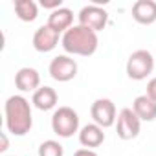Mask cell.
<instances>
[{
  "label": "cell",
  "instance_id": "cell-19",
  "mask_svg": "<svg viewBox=\"0 0 156 156\" xmlns=\"http://www.w3.org/2000/svg\"><path fill=\"white\" fill-rule=\"evenodd\" d=\"M145 96L151 98L152 101H156V77L149 81V85H147V94H145Z\"/></svg>",
  "mask_w": 156,
  "mask_h": 156
},
{
  "label": "cell",
  "instance_id": "cell-13",
  "mask_svg": "<svg viewBox=\"0 0 156 156\" xmlns=\"http://www.w3.org/2000/svg\"><path fill=\"white\" fill-rule=\"evenodd\" d=\"M72 22H73V13L68 8H59V9L51 11V15L48 19V26L57 33H61V31L66 33L72 28Z\"/></svg>",
  "mask_w": 156,
  "mask_h": 156
},
{
  "label": "cell",
  "instance_id": "cell-15",
  "mask_svg": "<svg viewBox=\"0 0 156 156\" xmlns=\"http://www.w3.org/2000/svg\"><path fill=\"white\" fill-rule=\"evenodd\" d=\"M33 105L39 110H51L57 105V92L51 87H41L33 94Z\"/></svg>",
  "mask_w": 156,
  "mask_h": 156
},
{
  "label": "cell",
  "instance_id": "cell-8",
  "mask_svg": "<svg viewBox=\"0 0 156 156\" xmlns=\"http://www.w3.org/2000/svg\"><path fill=\"white\" fill-rule=\"evenodd\" d=\"M90 114L96 121V125H99L101 129H108L114 125L116 121V107L110 99H98L92 103Z\"/></svg>",
  "mask_w": 156,
  "mask_h": 156
},
{
  "label": "cell",
  "instance_id": "cell-9",
  "mask_svg": "<svg viewBox=\"0 0 156 156\" xmlns=\"http://www.w3.org/2000/svg\"><path fill=\"white\" fill-rule=\"evenodd\" d=\"M59 44V33L53 31L48 24L46 26H41L35 35H33V48L41 53H48L51 51L55 46Z\"/></svg>",
  "mask_w": 156,
  "mask_h": 156
},
{
  "label": "cell",
  "instance_id": "cell-14",
  "mask_svg": "<svg viewBox=\"0 0 156 156\" xmlns=\"http://www.w3.org/2000/svg\"><path fill=\"white\" fill-rule=\"evenodd\" d=\"M132 110L141 121H154L156 119V101H152L147 96H138L132 103Z\"/></svg>",
  "mask_w": 156,
  "mask_h": 156
},
{
  "label": "cell",
  "instance_id": "cell-6",
  "mask_svg": "<svg viewBox=\"0 0 156 156\" xmlns=\"http://www.w3.org/2000/svg\"><path fill=\"white\" fill-rule=\"evenodd\" d=\"M107 22H108V13L99 6H87L79 11V26L88 28L96 33L105 30Z\"/></svg>",
  "mask_w": 156,
  "mask_h": 156
},
{
  "label": "cell",
  "instance_id": "cell-2",
  "mask_svg": "<svg viewBox=\"0 0 156 156\" xmlns=\"http://www.w3.org/2000/svg\"><path fill=\"white\" fill-rule=\"evenodd\" d=\"M98 33L83 28V26H72L64 35H62V48L68 53L81 55V57H90L98 50Z\"/></svg>",
  "mask_w": 156,
  "mask_h": 156
},
{
  "label": "cell",
  "instance_id": "cell-12",
  "mask_svg": "<svg viewBox=\"0 0 156 156\" xmlns=\"http://www.w3.org/2000/svg\"><path fill=\"white\" fill-rule=\"evenodd\" d=\"M79 141L83 147L87 149H96L105 141V132L99 125L92 123V125H85L79 132Z\"/></svg>",
  "mask_w": 156,
  "mask_h": 156
},
{
  "label": "cell",
  "instance_id": "cell-16",
  "mask_svg": "<svg viewBox=\"0 0 156 156\" xmlns=\"http://www.w3.org/2000/svg\"><path fill=\"white\" fill-rule=\"evenodd\" d=\"M15 13L24 22H33L39 15V8L33 0H15Z\"/></svg>",
  "mask_w": 156,
  "mask_h": 156
},
{
  "label": "cell",
  "instance_id": "cell-10",
  "mask_svg": "<svg viewBox=\"0 0 156 156\" xmlns=\"http://www.w3.org/2000/svg\"><path fill=\"white\" fill-rule=\"evenodd\" d=\"M39 85H41V75L35 68H20L15 75V87L20 90V92H37L39 90Z\"/></svg>",
  "mask_w": 156,
  "mask_h": 156
},
{
  "label": "cell",
  "instance_id": "cell-5",
  "mask_svg": "<svg viewBox=\"0 0 156 156\" xmlns=\"http://www.w3.org/2000/svg\"><path fill=\"white\" fill-rule=\"evenodd\" d=\"M141 119L134 114L132 108H123L118 116V123H116V132L121 140H134L140 134L141 129Z\"/></svg>",
  "mask_w": 156,
  "mask_h": 156
},
{
  "label": "cell",
  "instance_id": "cell-20",
  "mask_svg": "<svg viewBox=\"0 0 156 156\" xmlns=\"http://www.w3.org/2000/svg\"><path fill=\"white\" fill-rule=\"evenodd\" d=\"M73 156H98L92 149H79V151H75Z\"/></svg>",
  "mask_w": 156,
  "mask_h": 156
},
{
  "label": "cell",
  "instance_id": "cell-3",
  "mask_svg": "<svg viewBox=\"0 0 156 156\" xmlns=\"http://www.w3.org/2000/svg\"><path fill=\"white\" fill-rule=\"evenodd\" d=\"M51 129L61 138H70L79 129V116L70 107H59L51 116Z\"/></svg>",
  "mask_w": 156,
  "mask_h": 156
},
{
  "label": "cell",
  "instance_id": "cell-11",
  "mask_svg": "<svg viewBox=\"0 0 156 156\" xmlns=\"http://www.w3.org/2000/svg\"><path fill=\"white\" fill-rule=\"evenodd\" d=\"M132 19L143 26L156 22V2L154 0H138L132 6Z\"/></svg>",
  "mask_w": 156,
  "mask_h": 156
},
{
  "label": "cell",
  "instance_id": "cell-4",
  "mask_svg": "<svg viewBox=\"0 0 156 156\" xmlns=\"http://www.w3.org/2000/svg\"><path fill=\"white\" fill-rule=\"evenodd\" d=\"M154 68V59L152 53L147 50H136L134 53H130L129 61H127V75L134 81H141L147 75L152 73Z\"/></svg>",
  "mask_w": 156,
  "mask_h": 156
},
{
  "label": "cell",
  "instance_id": "cell-1",
  "mask_svg": "<svg viewBox=\"0 0 156 156\" xmlns=\"http://www.w3.org/2000/svg\"><path fill=\"white\" fill-rule=\"evenodd\" d=\"M6 125L13 136H24L33 127L31 108L26 98L11 96L6 101Z\"/></svg>",
  "mask_w": 156,
  "mask_h": 156
},
{
  "label": "cell",
  "instance_id": "cell-18",
  "mask_svg": "<svg viewBox=\"0 0 156 156\" xmlns=\"http://www.w3.org/2000/svg\"><path fill=\"white\" fill-rule=\"evenodd\" d=\"M41 6L44 8V9H59V8H62L61 6V0H41Z\"/></svg>",
  "mask_w": 156,
  "mask_h": 156
},
{
  "label": "cell",
  "instance_id": "cell-21",
  "mask_svg": "<svg viewBox=\"0 0 156 156\" xmlns=\"http://www.w3.org/2000/svg\"><path fill=\"white\" fill-rule=\"evenodd\" d=\"M8 149V138L6 134H0V152H4Z\"/></svg>",
  "mask_w": 156,
  "mask_h": 156
},
{
  "label": "cell",
  "instance_id": "cell-17",
  "mask_svg": "<svg viewBox=\"0 0 156 156\" xmlns=\"http://www.w3.org/2000/svg\"><path fill=\"white\" fill-rule=\"evenodd\" d=\"M62 145L55 140H48L39 147V156H62Z\"/></svg>",
  "mask_w": 156,
  "mask_h": 156
},
{
  "label": "cell",
  "instance_id": "cell-7",
  "mask_svg": "<svg viewBox=\"0 0 156 156\" xmlns=\"http://www.w3.org/2000/svg\"><path fill=\"white\" fill-rule=\"evenodd\" d=\"M50 75L59 83L72 81L77 75V62L66 55H59L50 62Z\"/></svg>",
  "mask_w": 156,
  "mask_h": 156
}]
</instances>
